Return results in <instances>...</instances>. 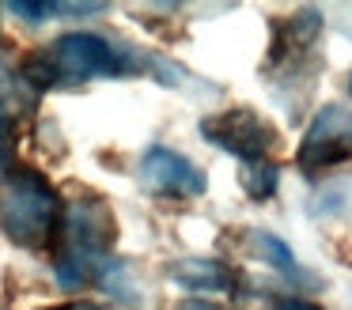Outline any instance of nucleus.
Wrapping results in <instances>:
<instances>
[{
  "mask_svg": "<svg viewBox=\"0 0 352 310\" xmlns=\"http://www.w3.org/2000/svg\"><path fill=\"white\" fill-rule=\"evenodd\" d=\"M118 219L107 201L84 197L61 212V227L54 239V276L65 291H80L87 284H99L107 265L114 261Z\"/></svg>",
  "mask_w": 352,
  "mask_h": 310,
  "instance_id": "f257e3e1",
  "label": "nucleus"
},
{
  "mask_svg": "<svg viewBox=\"0 0 352 310\" xmlns=\"http://www.w3.org/2000/svg\"><path fill=\"white\" fill-rule=\"evenodd\" d=\"M140 186L155 197H175V201H190V197H201L208 189V178L197 163L182 155L175 148H148L140 155Z\"/></svg>",
  "mask_w": 352,
  "mask_h": 310,
  "instance_id": "423d86ee",
  "label": "nucleus"
},
{
  "mask_svg": "<svg viewBox=\"0 0 352 310\" xmlns=\"http://www.w3.org/2000/svg\"><path fill=\"white\" fill-rule=\"evenodd\" d=\"M349 95H352V76H349Z\"/></svg>",
  "mask_w": 352,
  "mask_h": 310,
  "instance_id": "2eb2a0df",
  "label": "nucleus"
},
{
  "mask_svg": "<svg viewBox=\"0 0 352 310\" xmlns=\"http://www.w3.org/2000/svg\"><path fill=\"white\" fill-rule=\"evenodd\" d=\"M175 310H228V307H220L212 299H201V295H190V299H178Z\"/></svg>",
  "mask_w": 352,
  "mask_h": 310,
  "instance_id": "9b49d317",
  "label": "nucleus"
},
{
  "mask_svg": "<svg viewBox=\"0 0 352 310\" xmlns=\"http://www.w3.org/2000/svg\"><path fill=\"white\" fill-rule=\"evenodd\" d=\"M61 193L34 166H12L0 174V231L23 250L54 246L61 227Z\"/></svg>",
  "mask_w": 352,
  "mask_h": 310,
  "instance_id": "7ed1b4c3",
  "label": "nucleus"
},
{
  "mask_svg": "<svg viewBox=\"0 0 352 310\" xmlns=\"http://www.w3.org/2000/svg\"><path fill=\"white\" fill-rule=\"evenodd\" d=\"M273 310H322V307H314V302H307V299H280Z\"/></svg>",
  "mask_w": 352,
  "mask_h": 310,
  "instance_id": "f8f14e48",
  "label": "nucleus"
},
{
  "mask_svg": "<svg viewBox=\"0 0 352 310\" xmlns=\"http://www.w3.org/2000/svg\"><path fill=\"white\" fill-rule=\"evenodd\" d=\"M8 12L16 15V19L31 23V27H38L42 19H50V15H54V4H34V0H16V4H8Z\"/></svg>",
  "mask_w": 352,
  "mask_h": 310,
  "instance_id": "9d476101",
  "label": "nucleus"
},
{
  "mask_svg": "<svg viewBox=\"0 0 352 310\" xmlns=\"http://www.w3.org/2000/svg\"><path fill=\"white\" fill-rule=\"evenodd\" d=\"M167 280L190 295H235L243 291V276L216 257H182L167 265Z\"/></svg>",
  "mask_w": 352,
  "mask_h": 310,
  "instance_id": "0eeeda50",
  "label": "nucleus"
},
{
  "mask_svg": "<svg viewBox=\"0 0 352 310\" xmlns=\"http://www.w3.org/2000/svg\"><path fill=\"white\" fill-rule=\"evenodd\" d=\"M246 246L254 250V254L261 257L265 265H273L280 276H288V280H299V284H311V276H307L303 269H299V261H296V254H292V246L284 239H276L273 231H261V227H250L246 231Z\"/></svg>",
  "mask_w": 352,
  "mask_h": 310,
  "instance_id": "6e6552de",
  "label": "nucleus"
},
{
  "mask_svg": "<svg viewBox=\"0 0 352 310\" xmlns=\"http://www.w3.org/2000/svg\"><path fill=\"white\" fill-rule=\"evenodd\" d=\"M239 186L250 201H269L280 186V166L273 159H258V163H243L239 166Z\"/></svg>",
  "mask_w": 352,
  "mask_h": 310,
  "instance_id": "1a4fd4ad",
  "label": "nucleus"
},
{
  "mask_svg": "<svg viewBox=\"0 0 352 310\" xmlns=\"http://www.w3.org/2000/svg\"><path fill=\"white\" fill-rule=\"evenodd\" d=\"M0 121H4V91H0Z\"/></svg>",
  "mask_w": 352,
  "mask_h": 310,
  "instance_id": "4468645a",
  "label": "nucleus"
},
{
  "mask_svg": "<svg viewBox=\"0 0 352 310\" xmlns=\"http://www.w3.org/2000/svg\"><path fill=\"white\" fill-rule=\"evenodd\" d=\"M50 310H102V307H99V302H87V299H69V302L50 307Z\"/></svg>",
  "mask_w": 352,
  "mask_h": 310,
  "instance_id": "ddd939ff",
  "label": "nucleus"
},
{
  "mask_svg": "<svg viewBox=\"0 0 352 310\" xmlns=\"http://www.w3.org/2000/svg\"><path fill=\"white\" fill-rule=\"evenodd\" d=\"M133 60L122 57L107 38L91 30H72V34L54 38L50 45L34 49L23 60V80L34 91H76L102 76H125L133 72Z\"/></svg>",
  "mask_w": 352,
  "mask_h": 310,
  "instance_id": "f03ea898",
  "label": "nucleus"
},
{
  "mask_svg": "<svg viewBox=\"0 0 352 310\" xmlns=\"http://www.w3.org/2000/svg\"><path fill=\"white\" fill-rule=\"evenodd\" d=\"M341 163H352V110L341 102H326L314 110L311 125L299 140L296 166L303 174H322Z\"/></svg>",
  "mask_w": 352,
  "mask_h": 310,
  "instance_id": "39448f33",
  "label": "nucleus"
},
{
  "mask_svg": "<svg viewBox=\"0 0 352 310\" xmlns=\"http://www.w3.org/2000/svg\"><path fill=\"white\" fill-rule=\"evenodd\" d=\"M197 133L205 136L212 148L235 155L239 163H258V159H273V151L280 148V133L269 118H261L250 106H231V110L208 113L201 118Z\"/></svg>",
  "mask_w": 352,
  "mask_h": 310,
  "instance_id": "20e7f679",
  "label": "nucleus"
}]
</instances>
